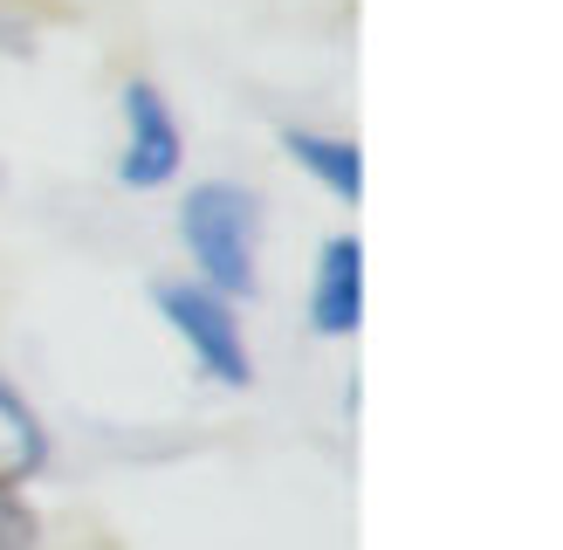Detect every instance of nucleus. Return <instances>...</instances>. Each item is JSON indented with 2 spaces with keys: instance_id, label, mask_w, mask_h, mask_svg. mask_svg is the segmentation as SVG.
Wrapping results in <instances>:
<instances>
[{
  "instance_id": "obj_1",
  "label": "nucleus",
  "mask_w": 563,
  "mask_h": 550,
  "mask_svg": "<svg viewBox=\"0 0 563 550\" xmlns=\"http://www.w3.org/2000/svg\"><path fill=\"white\" fill-rule=\"evenodd\" d=\"M179 262L192 283H207L234 302H255L268 283V200L247 179H186L173 207Z\"/></svg>"
},
{
  "instance_id": "obj_2",
  "label": "nucleus",
  "mask_w": 563,
  "mask_h": 550,
  "mask_svg": "<svg viewBox=\"0 0 563 550\" xmlns=\"http://www.w3.org/2000/svg\"><path fill=\"white\" fill-rule=\"evenodd\" d=\"M152 310L173 330V344L186 351V365L200 372V385H213V393H247L255 385V338H247V317H241L247 302L192 283L179 268V275L152 283Z\"/></svg>"
},
{
  "instance_id": "obj_3",
  "label": "nucleus",
  "mask_w": 563,
  "mask_h": 550,
  "mask_svg": "<svg viewBox=\"0 0 563 550\" xmlns=\"http://www.w3.org/2000/svg\"><path fill=\"white\" fill-rule=\"evenodd\" d=\"M186 179V124L152 76L118 90V186L124 193H173Z\"/></svg>"
},
{
  "instance_id": "obj_4",
  "label": "nucleus",
  "mask_w": 563,
  "mask_h": 550,
  "mask_svg": "<svg viewBox=\"0 0 563 550\" xmlns=\"http://www.w3.org/2000/svg\"><path fill=\"white\" fill-rule=\"evenodd\" d=\"M302 323L323 344H351L364 330V248L357 234H323L309 255V283H302Z\"/></svg>"
},
{
  "instance_id": "obj_5",
  "label": "nucleus",
  "mask_w": 563,
  "mask_h": 550,
  "mask_svg": "<svg viewBox=\"0 0 563 550\" xmlns=\"http://www.w3.org/2000/svg\"><path fill=\"white\" fill-rule=\"evenodd\" d=\"M282 158H289L317 193H330L336 207H357V200H364V152H357L351 131H330V124H282Z\"/></svg>"
},
{
  "instance_id": "obj_6",
  "label": "nucleus",
  "mask_w": 563,
  "mask_h": 550,
  "mask_svg": "<svg viewBox=\"0 0 563 550\" xmlns=\"http://www.w3.org/2000/svg\"><path fill=\"white\" fill-rule=\"evenodd\" d=\"M55 461V433L42 420V406L21 393L14 372H0V482H42Z\"/></svg>"
},
{
  "instance_id": "obj_7",
  "label": "nucleus",
  "mask_w": 563,
  "mask_h": 550,
  "mask_svg": "<svg viewBox=\"0 0 563 550\" xmlns=\"http://www.w3.org/2000/svg\"><path fill=\"white\" fill-rule=\"evenodd\" d=\"M0 550H42V509L21 482H0Z\"/></svg>"
}]
</instances>
